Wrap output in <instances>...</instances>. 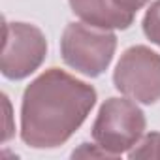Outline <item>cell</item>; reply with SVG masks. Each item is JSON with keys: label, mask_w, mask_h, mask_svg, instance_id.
Listing matches in <instances>:
<instances>
[{"label": "cell", "mask_w": 160, "mask_h": 160, "mask_svg": "<svg viewBox=\"0 0 160 160\" xmlns=\"http://www.w3.org/2000/svg\"><path fill=\"white\" fill-rule=\"evenodd\" d=\"M72 12L87 25L108 28V30H126L134 23V13L122 12L113 0H68Z\"/></svg>", "instance_id": "8992f818"}, {"label": "cell", "mask_w": 160, "mask_h": 160, "mask_svg": "<svg viewBox=\"0 0 160 160\" xmlns=\"http://www.w3.org/2000/svg\"><path fill=\"white\" fill-rule=\"evenodd\" d=\"M147 119L132 98H108L92 122V139L111 152L113 158L132 151L143 138Z\"/></svg>", "instance_id": "3957f363"}, {"label": "cell", "mask_w": 160, "mask_h": 160, "mask_svg": "<svg viewBox=\"0 0 160 160\" xmlns=\"http://www.w3.org/2000/svg\"><path fill=\"white\" fill-rule=\"evenodd\" d=\"M117 51L113 30L87 23H68L60 36V57L66 66L87 77L102 75Z\"/></svg>", "instance_id": "7a4b0ae2"}, {"label": "cell", "mask_w": 160, "mask_h": 160, "mask_svg": "<svg viewBox=\"0 0 160 160\" xmlns=\"http://www.w3.org/2000/svg\"><path fill=\"white\" fill-rule=\"evenodd\" d=\"M77 156H83V158H89V156H96V158H113L111 152H108L104 147H100L98 143H81L77 149H73L72 152V158H77Z\"/></svg>", "instance_id": "9c48e42d"}, {"label": "cell", "mask_w": 160, "mask_h": 160, "mask_svg": "<svg viewBox=\"0 0 160 160\" xmlns=\"http://www.w3.org/2000/svg\"><path fill=\"white\" fill-rule=\"evenodd\" d=\"M113 85L134 102L156 104L160 100V55L147 45L128 47L113 70Z\"/></svg>", "instance_id": "277c9868"}, {"label": "cell", "mask_w": 160, "mask_h": 160, "mask_svg": "<svg viewBox=\"0 0 160 160\" xmlns=\"http://www.w3.org/2000/svg\"><path fill=\"white\" fill-rule=\"evenodd\" d=\"M130 160H139V158H149L156 160L160 158V132H151L141 138V141L126 152Z\"/></svg>", "instance_id": "52a82bcc"}, {"label": "cell", "mask_w": 160, "mask_h": 160, "mask_svg": "<svg viewBox=\"0 0 160 160\" xmlns=\"http://www.w3.org/2000/svg\"><path fill=\"white\" fill-rule=\"evenodd\" d=\"M47 57V40L42 28L30 23L6 21L0 70L6 79L21 81L32 75Z\"/></svg>", "instance_id": "5b68a950"}, {"label": "cell", "mask_w": 160, "mask_h": 160, "mask_svg": "<svg viewBox=\"0 0 160 160\" xmlns=\"http://www.w3.org/2000/svg\"><path fill=\"white\" fill-rule=\"evenodd\" d=\"M115 2V6L117 8H121L122 12H128V13H138L139 10H143L145 6H147V2L149 0H113Z\"/></svg>", "instance_id": "30bf717a"}, {"label": "cell", "mask_w": 160, "mask_h": 160, "mask_svg": "<svg viewBox=\"0 0 160 160\" xmlns=\"http://www.w3.org/2000/svg\"><path fill=\"white\" fill-rule=\"evenodd\" d=\"M141 28H143V34L147 36V40H151V43L160 47V0H154L149 6V10L145 12Z\"/></svg>", "instance_id": "ba28073f"}, {"label": "cell", "mask_w": 160, "mask_h": 160, "mask_svg": "<svg viewBox=\"0 0 160 160\" xmlns=\"http://www.w3.org/2000/svg\"><path fill=\"white\" fill-rule=\"evenodd\" d=\"M96 89L75 75L49 68L25 89L21 100V139L32 149L64 145L96 106Z\"/></svg>", "instance_id": "6da1fadb"}]
</instances>
